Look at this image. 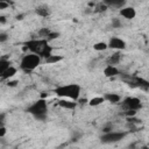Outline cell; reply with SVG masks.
<instances>
[{
  "mask_svg": "<svg viewBox=\"0 0 149 149\" xmlns=\"http://www.w3.org/2000/svg\"><path fill=\"white\" fill-rule=\"evenodd\" d=\"M16 84H17V80H8L7 81V86H10V87L16 86Z\"/></svg>",
  "mask_w": 149,
  "mask_h": 149,
  "instance_id": "obj_27",
  "label": "cell"
},
{
  "mask_svg": "<svg viewBox=\"0 0 149 149\" xmlns=\"http://www.w3.org/2000/svg\"><path fill=\"white\" fill-rule=\"evenodd\" d=\"M112 130V125H107V126H105L104 128H102V132L104 133H108V132H111Z\"/></svg>",
  "mask_w": 149,
  "mask_h": 149,
  "instance_id": "obj_29",
  "label": "cell"
},
{
  "mask_svg": "<svg viewBox=\"0 0 149 149\" xmlns=\"http://www.w3.org/2000/svg\"><path fill=\"white\" fill-rule=\"evenodd\" d=\"M141 100L139 98H135V97H128L123 100L122 102V107L127 111V109H134V111H137L141 108Z\"/></svg>",
  "mask_w": 149,
  "mask_h": 149,
  "instance_id": "obj_7",
  "label": "cell"
},
{
  "mask_svg": "<svg viewBox=\"0 0 149 149\" xmlns=\"http://www.w3.org/2000/svg\"><path fill=\"white\" fill-rule=\"evenodd\" d=\"M8 66H10V62L7 61L6 58H1V59H0V74H1Z\"/></svg>",
  "mask_w": 149,
  "mask_h": 149,
  "instance_id": "obj_19",
  "label": "cell"
},
{
  "mask_svg": "<svg viewBox=\"0 0 149 149\" xmlns=\"http://www.w3.org/2000/svg\"><path fill=\"white\" fill-rule=\"evenodd\" d=\"M6 128L3 127V126H0V137H3L5 135H6Z\"/></svg>",
  "mask_w": 149,
  "mask_h": 149,
  "instance_id": "obj_28",
  "label": "cell"
},
{
  "mask_svg": "<svg viewBox=\"0 0 149 149\" xmlns=\"http://www.w3.org/2000/svg\"><path fill=\"white\" fill-rule=\"evenodd\" d=\"M8 6H9V3L3 2V1H0V9H5V8H7Z\"/></svg>",
  "mask_w": 149,
  "mask_h": 149,
  "instance_id": "obj_31",
  "label": "cell"
},
{
  "mask_svg": "<svg viewBox=\"0 0 149 149\" xmlns=\"http://www.w3.org/2000/svg\"><path fill=\"white\" fill-rule=\"evenodd\" d=\"M63 59V56H59V55H50V56H48L47 58H45V63H48V64H52V63H57V62H61Z\"/></svg>",
  "mask_w": 149,
  "mask_h": 149,
  "instance_id": "obj_17",
  "label": "cell"
},
{
  "mask_svg": "<svg viewBox=\"0 0 149 149\" xmlns=\"http://www.w3.org/2000/svg\"><path fill=\"white\" fill-rule=\"evenodd\" d=\"M41 63V57L36 54H27L26 56L22 57L21 63H20V68L24 71V72H30L33 71L35 68H37Z\"/></svg>",
  "mask_w": 149,
  "mask_h": 149,
  "instance_id": "obj_4",
  "label": "cell"
},
{
  "mask_svg": "<svg viewBox=\"0 0 149 149\" xmlns=\"http://www.w3.org/2000/svg\"><path fill=\"white\" fill-rule=\"evenodd\" d=\"M120 59H121V54L119 51H116L115 54H113L112 56H109L107 58V65H115L120 62Z\"/></svg>",
  "mask_w": 149,
  "mask_h": 149,
  "instance_id": "obj_15",
  "label": "cell"
},
{
  "mask_svg": "<svg viewBox=\"0 0 149 149\" xmlns=\"http://www.w3.org/2000/svg\"><path fill=\"white\" fill-rule=\"evenodd\" d=\"M58 105L61 107H63V108H66V109H74L77 107V102H74V100L73 101H69V100L63 99V100L58 101Z\"/></svg>",
  "mask_w": 149,
  "mask_h": 149,
  "instance_id": "obj_14",
  "label": "cell"
},
{
  "mask_svg": "<svg viewBox=\"0 0 149 149\" xmlns=\"http://www.w3.org/2000/svg\"><path fill=\"white\" fill-rule=\"evenodd\" d=\"M102 3H105L107 7L121 8L126 3V0H102Z\"/></svg>",
  "mask_w": 149,
  "mask_h": 149,
  "instance_id": "obj_11",
  "label": "cell"
},
{
  "mask_svg": "<svg viewBox=\"0 0 149 149\" xmlns=\"http://www.w3.org/2000/svg\"><path fill=\"white\" fill-rule=\"evenodd\" d=\"M104 99L109 101V102H112V104H116V102H119L121 100V97L119 94H116V93H106L104 95Z\"/></svg>",
  "mask_w": 149,
  "mask_h": 149,
  "instance_id": "obj_16",
  "label": "cell"
},
{
  "mask_svg": "<svg viewBox=\"0 0 149 149\" xmlns=\"http://www.w3.org/2000/svg\"><path fill=\"white\" fill-rule=\"evenodd\" d=\"M120 15L123 16L125 19H128V20H132L135 17L136 15V12L133 7H126V8H121L120 9Z\"/></svg>",
  "mask_w": 149,
  "mask_h": 149,
  "instance_id": "obj_9",
  "label": "cell"
},
{
  "mask_svg": "<svg viewBox=\"0 0 149 149\" xmlns=\"http://www.w3.org/2000/svg\"><path fill=\"white\" fill-rule=\"evenodd\" d=\"M23 50H29L30 52L36 54L40 57H44V58L50 56L52 52V48L49 45L45 38H33V40L26 41Z\"/></svg>",
  "mask_w": 149,
  "mask_h": 149,
  "instance_id": "obj_1",
  "label": "cell"
},
{
  "mask_svg": "<svg viewBox=\"0 0 149 149\" xmlns=\"http://www.w3.org/2000/svg\"><path fill=\"white\" fill-rule=\"evenodd\" d=\"M58 36H59V33H57V31H50V34H49L48 37H47V41L55 40V38H57Z\"/></svg>",
  "mask_w": 149,
  "mask_h": 149,
  "instance_id": "obj_22",
  "label": "cell"
},
{
  "mask_svg": "<svg viewBox=\"0 0 149 149\" xmlns=\"http://www.w3.org/2000/svg\"><path fill=\"white\" fill-rule=\"evenodd\" d=\"M107 48H108L107 47V43H105V42H98V43L93 44V49L97 50V51H104Z\"/></svg>",
  "mask_w": 149,
  "mask_h": 149,
  "instance_id": "obj_20",
  "label": "cell"
},
{
  "mask_svg": "<svg viewBox=\"0 0 149 149\" xmlns=\"http://www.w3.org/2000/svg\"><path fill=\"white\" fill-rule=\"evenodd\" d=\"M26 111L28 113H30L31 115H34V118L37 120H41V121L45 120L47 119V112H48V106H47L45 99L44 98L38 99L33 105H30Z\"/></svg>",
  "mask_w": 149,
  "mask_h": 149,
  "instance_id": "obj_3",
  "label": "cell"
},
{
  "mask_svg": "<svg viewBox=\"0 0 149 149\" xmlns=\"http://www.w3.org/2000/svg\"><path fill=\"white\" fill-rule=\"evenodd\" d=\"M125 114H126V116H135L136 111H134V109H127V112Z\"/></svg>",
  "mask_w": 149,
  "mask_h": 149,
  "instance_id": "obj_26",
  "label": "cell"
},
{
  "mask_svg": "<svg viewBox=\"0 0 149 149\" xmlns=\"http://www.w3.org/2000/svg\"><path fill=\"white\" fill-rule=\"evenodd\" d=\"M122 79H123L125 83H127V85H129L132 87H140L144 91H148V88H149V81L141 78V77L127 74V76H123Z\"/></svg>",
  "mask_w": 149,
  "mask_h": 149,
  "instance_id": "obj_5",
  "label": "cell"
},
{
  "mask_svg": "<svg viewBox=\"0 0 149 149\" xmlns=\"http://www.w3.org/2000/svg\"><path fill=\"white\" fill-rule=\"evenodd\" d=\"M127 135V133L126 132H108V133H105L101 137H100V140H101V142H104V143H112V142H118V141H120V140H122L125 136Z\"/></svg>",
  "mask_w": 149,
  "mask_h": 149,
  "instance_id": "obj_6",
  "label": "cell"
},
{
  "mask_svg": "<svg viewBox=\"0 0 149 149\" xmlns=\"http://www.w3.org/2000/svg\"><path fill=\"white\" fill-rule=\"evenodd\" d=\"M7 40H8V35L6 33H0V43L6 42Z\"/></svg>",
  "mask_w": 149,
  "mask_h": 149,
  "instance_id": "obj_25",
  "label": "cell"
},
{
  "mask_svg": "<svg viewBox=\"0 0 149 149\" xmlns=\"http://www.w3.org/2000/svg\"><path fill=\"white\" fill-rule=\"evenodd\" d=\"M6 23V16H0V26Z\"/></svg>",
  "mask_w": 149,
  "mask_h": 149,
  "instance_id": "obj_32",
  "label": "cell"
},
{
  "mask_svg": "<svg viewBox=\"0 0 149 149\" xmlns=\"http://www.w3.org/2000/svg\"><path fill=\"white\" fill-rule=\"evenodd\" d=\"M50 31H51V30H50L49 28H42V29L38 31V35H40L42 38H45V40H47V37H48V35L50 34Z\"/></svg>",
  "mask_w": 149,
  "mask_h": 149,
  "instance_id": "obj_21",
  "label": "cell"
},
{
  "mask_svg": "<svg viewBox=\"0 0 149 149\" xmlns=\"http://www.w3.org/2000/svg\"><path fill=\"white\" fill-rule=\"evenodd\" d=\"M5 118H6V114L5 113H0V126H3Z\"/></svg>",
  "mask_w": 149,
  "mask_h": 149,
  "instance_id": "obj_30",
  "label": "cell"
},
{
  "mask_svg": "<svg viewBox=\"0 0 149 149\" xmlns=\"http://www.w3.org/2000/svg\"><path fill=\"white\" fill-rule=\"evenodd\" d=\"M35 13H36L37 15L42 16V17H47V16H49V15H50L51 10H50V8H49L47 5H41V6L36 7Z\"/></svg>",
  "mask_w": 149,
  "mask_h": 149,
  "instance_id": "obj_10",
  "label": "cell"
},
{
  "mask_svg": "<svg viewBox=\"0 0 149 149\" xmlns=\"http://www.w3.org/2000/svg\"><path fill=\"white\" fill-rule=\"evenodd\" d=\"M107 47L112 48V49H116V50H122L126 48V42L119 37H111Z\"/></svg>",
  "mask_w": 149,
  "mask_h": 149,
  "instance_id": "obj_8",
  "label": "cell"
},
{
  "mask_svg": "<svg viewBox=\"0 0 149 149\" xmlns=\"http://www.w3.org/2000/svg\"><path fill=\"white\" fill-rule=\"evenodd\" d=\"M112 27L113 28H119V27H121V21L119 20V19H113L112 20Z\"/></svg>",
  "mask_w": 149,
  "mask_h": 149,
  "instance_id": "obj_24",
  "label": "cell"
},
{
  "mask_svg": "<svg viewBox=\"0 0 149 149\" xmlns=\"http://www.w3.org/2000/svg\"><path fill=\"white\" fill-rule=\"evenodd\" d=\"M107 9V6L105 5V3H100V5H98L97 7H95V12H105Z\"/></svg>",
  "mask_w": 149,
  "mask_h": 149,
  "instance_id": "obj_23",
  "label": "cell"
},
{
  "mask_svg": "<svg viewBox=\"0 0 149 149\" xmlns=\"http://www.w3.org/2000/svg\"><path fill=\"white\" fill-rule=\"evenodd\" d=\"M0 1H3V2H7V3H9V0H0Z\"/></svg>",
  "mask_w": 149,
  "mask_h": 149,
  "instance_id": "obj_33",
  "label": "cell"
},
{
  "mask_svg": "<svg viewBox=\"0 0 149 149\" xmlns=\"http://www.w3.org/2000/svg\"><path fill=\"white\" fill-rule=\"evenodd\" d=\"M104 101H105L104 97H94L91 100H88V105L90 106H98V105H100Z\"/></svg>",
  "mask_w": 149,
  "mask_h": 149,
  "instance_id": "obj_18",
  "label": "cell"
},
{
  "mask_svg": "<svg viewBox=\"0 0 149 149\" xmlns=\"http://www.w3.org/2000/svg\"><path fill=\"white\" fill-rule=\"evenodd\" d=\"M16 73V69L14 68V66H8L1 74H0V77H1V79H3V80H7V79H9V78H12L14 74Z\"/></svg>",
  "mask_w": 149,
  "mask_h": 149,
  "instance_id": "obj_12",
  "label": "cell"
},
{
  "mask_svg": "<svg viewBox=\"0 0 149 149\" xmlns=\"http://www.w3.org/2000/svg\"><path fill=\"white\" fill-rule=\"evenodd\" d=\"M55 93L58 97L62 98H69L72 100H78L79 93H80V86L77 84H68V85H62L55 88Z\"/></svg>",
  "mask_w": 149,
  "mask_h": 149,
  "instance_id": "obj_2",
  "label": "cell"
},
{
  "mask_svg": "<svg viewBox=\"0 0 149 149\" xmlns=\"http://www.w3.org/2000/svg\"><path fill=\"white\" fill-rule=\"evenodd\" d=\"M104 74L106 77H114V76L119 74V70H118V68H115V65H107L104 69Z\"/></svg>",
  "mask_w": 149,
  "mask_h": 149,
  "instance_id": "obj_13",
  "label": "cell"
}]
</instances>
